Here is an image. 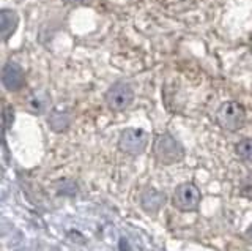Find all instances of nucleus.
<instances>
[{
    "label": "nucleus",
    "instance_id": "ddd939ff",
    "mask_svg": "<svg viewBox=\"0 0 252 251\" xmlns=\"http://www.w3.org/2000/svg\"><path fill=\"white\" fill-rule=\"evenodd\" d=\"M65 2L71 5H87L90 3V0H65Z\"/></svg>",
    "mask_w": 252,
    "mask_h": 251
},
{
    "label": "nucleus",
    "instance_id": "f03ea898",
    "mask_svg": "<svg viewBox=\"0 0 252 251\" xmlns=\"http://www.w3.org/2000/svg\"><path fill=\"white\" fill-rule=\"evenodd\" d=\"M216 122L227 131H238L246 122V111L236 101H225L218 109Z\"/></svg>",
    "mask_w": 252,
    "mask_h": 251
},
{
    "label": "nucleus",
    "instance_id": "1a4fd4ad",
    "mask_svg": "<svg viewBox=\"0 0 252 251\" xmlns=\"http://www.w3.org/2000/svg\"><path fill=\"white\" fill-rule=\"evenodd\" d=\"M49 125H51V128L57 133L66 131L71 125V112L60 108L52 109L49 114Z\"/></svg>",
    "mask_w": 252,
    "mask_h": 251
},
{
    "label": "nucleus",
    "instance_id": "2eb2a0df",
    "mask_svg": "<svg viewBox=\"0 0 252 251\" xmlns=\"http://www.w3.org/2000/svg\"><path fill=\"white\" fill-rule=\"evenodd\" d=\"M246 239L252 243V224L249 226V229L246 231Z\"/></svg>",
    "mask_w": 252,
    "mask_h": 251
},
{
    "label": "nucleus",
    "instance_id": "6e6552de",
    "mask_svg": "<svg viewBox=\"0 0 252 251\" xmlns=\"http://www.w3.org/2000/svg\"><path fill=\"white\" fill-rule=\"evenodd\" d=\"M18 24H19V18L13 10L3 8L2 11H0V32H2L3 41H6L8 38L14 34Z\"/></svg>",
    "mask_w": 252,
    "mask_h": 251
},
{
    "label": "nucleus",
    "instance_id": "20e7f679",
    "mask_svg": "<svg viewBox=\"0 0 252 251\" xmlns=\"http://www.w3.org/2000/svg\"><path fill=\"white\" fill-rule=\"evenodd\" d=\"M148 135L140 128H126L118 139L120 150L128 155H140L147 148Z\"/></svg>",
    "mask_w": 252,
    "mask_h": 251
},
{
    "label": "nucleus",
    "instance_id": "423d86ee",
    "mask_svg": "<svg viewBox=\"0 0 252 251\" xmlns=\"http://www.w3.org/2000/svg\"><path fill=\"white\" fill-rule=\"evenodd\" d=\"M165 194L162 191H158L155 188H147L145 191H142L139 202H140V207L144 209L147 214L150 215H155L158 214L165 204Z\"/></svg>",
    "mask_w": 252,
    "mask_h": 251
},
{
    "label": "nucleus",
    "instance_id": "4468645a",
    "mask_svg": "<svg viewBox=\"0 0 252 251\" xmlns=\"http://www.w3.org/2000/svg\"><path fill=\"white\" fill-rule=\"evenodd\" d=\"M120 251H131L129 245H128V240L126 239H120Z\"/></svg>",
    "mask_w": 252,
    "mask_h": 251
},
{
    "label": "nucleus",
    "instance_id": "39448f33",
    "mask_svg": "<svg viewBox=\"0 0 252 251\" xmlns=\"http://www.w3.org/2000/svg\"><path fill=\"white\" fill-rule=\"evenodd\" d=\"M132 100H134V90L126 82H117L112 87H109V90L106 92V103L109 109L117 112L128 109L132 103Z\"/></svg>",
    "mask_w": 252,
    "mask_h": 251
},
{
    "label": "nucleus",
    "instance_id": "f257e3e1",
    "mask_svg": "<svg viewBox=\"0 0 252 251\" xmlns=\"http://www.w3.org/2000/svg\"><path fill=\"white\" fill-rule=\"evenodd\" d=\"M153 155L161 164H175L185 158V148L180 144V141L175 139L169 133L158 135L153 141Z\"/></svg>",
    "mask_w": 252,
    "mask_h": 251
},
{
    "label": "nucleus",
    "instance_id": "0eeeda50",
    "mask_svg": "<svg viewBox=\"0 0 252 251\" xmlns=\"http://www.w3.org/2000/svg\"><path fill=\"white\" fill-rule=\"evenodd\" d=\"M24 81L26 79H24L22 68L13 64V62H8L2 72V82L5 85V89L10 92H18L24 87Z\"/></svg>",
    "mask_w": 252,
    "mask_h": 251
},
{
    "label": "nucleus",
    "instance_id": "9b49d317",
    "mask_svg": "<svg viewBox=\"0 0 252 251\" xmlns=\"http://www.w3.org/2000/svg\"><path fill=\"white\" fill-rule=\"evenodd\" d=\"M235 150H236V155H238L243 161L252 164V139L249 138L241 139L240 143L236 144Z\"/></svg>",
    "mask_w": 252,
    "mask_h": 251
},
{
    "label": "nucleus",
    "instance_id": "9d476101",
    "mask_svg": "<svg viewBox=\"0 0 252 251\" xmlns=\"http://www.w3.org/2000/svg\"><path fill=\"white\" fill-rule=\"evenodd\" d=\"M49 106V97L43 92H33L27 98V109L32 114H43Z\"/></svg>",
    "mask_w": 252,
    "mask_h": 251
},
{
    "label": "nucleus",
    "instance_id": "f8f14e48",
    "mask_svg": "<svg viewBox=\"0 0 252 251\" xmlns=\"http://www.w3.org/2000/svg\"><path fill=\"white\" fill-rule=\"evenodd\" d=\"M2 119H3V128H10L13 125V120H14V111L11 106H5L3 112H2Z\"/></svg>",
    "mask_w": 252,
    "mask_h": 251
},
{
    "label": "nucleus",
    "instance_id": "7ed1b4c3",
    "mask_svg": "<svg viewBox=\"0 0 252 251\" xmlns=\"http://www.w3.org/2000/svg\"><path fill=\"white\" fill-rule=\"evenodd\" d=\"M200 201H202L200 190L191 182L178 185L172 196L173 207H177L181 212H195L200 206Z\"/></svg>",
    "mask_w": 252,
    "mask_h": 251
}]
</instances>
